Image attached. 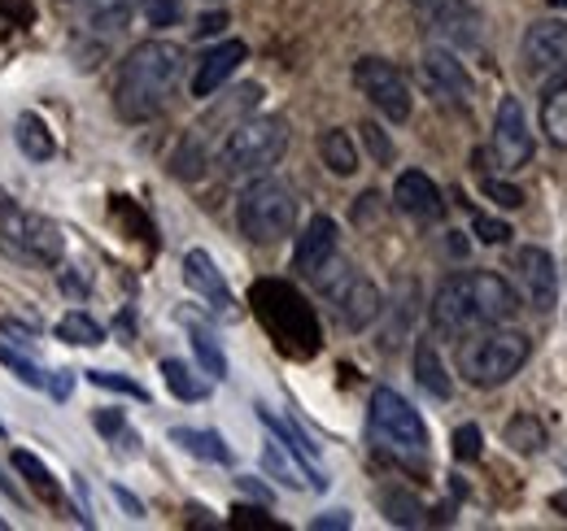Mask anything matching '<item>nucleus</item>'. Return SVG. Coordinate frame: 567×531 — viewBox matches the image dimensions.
I'll return each instance as SVG.
<instances>
[{"label":"nucleus","mask_w":567,"mask_h":531,"mask_svg":"<svg viewBox=\"0 0 567 531\" xmlns=\"http://www.w3.org/2000/svg\"><path fill=\"white\" fill-rule=\"evenodd\" d=\"M519 310V292L494 274V270H458L450 279H441L427 314L432 327L450 340L481 332V327H497Z\"/></svg>","instance_id":"nucleus-1"},{"label":"nucleus","mask_w":567,"mask_h":531,"mask_svg":"<svg viewBox=\"0 0 567 531\" xmlns=\"http://www.w3.org/2000/svg\"><path fill=\"white\" fill-rule=\"evenodd\" d=\"M179 79H184V49L175 40H144L123 58L118 87H114V110L127 123H148L166 110Z\"/></svg>","instance_id":"nucleus-2"},{"label":"nucleus","mask_w":567,"mask_h":531,"mask_svg":"<svg viewBox=\"0 0 567 531\" xmlns=\"http://www.w3.org/2000/svg\"><path fill=\"white\" fill-rule=\"evenodd\" d=\"M249 305L258 314V323L267 327V335L280 344V353L288 357H315L323 332H319V314L315 305L284 279H258L249 292Z\"/></svg>","instance_id":"nucleus-3"},{"label":"nucleus","mask_w":567,"mask_h":531,"mask_svg":"<svg viewBox=\"0 0 567 531\" xmlns=\"http://www.w3.org/2000/svg\"><path fill=\"white\" fill-rule=\"evenodd\" d=\"M528 353H533V340L524 332H511L502 323L481 327V332L463 335V344H458V375L472 388H502L506 379L519 375Z\"/></svg>","instance_id":"nucleus-4"},{"label":"nucleus","mask_w":567,"mask_h":531,"mask_svg":"<svg viewBox=\"0 0 567 531\" xmlns=\"http://www.w3.org/2000/svg\"><path fill=\"white\" fill-rule=\"evenodd\" d=\"M284 153H288V123L280 114L240 118L218 144V170L227 179H258L280 166Z\"/></svg>","instance_id":"nucleus-5"},{"label":"nucleus","mask_w":567,"mask_h":531,"mask_svg":"<svg viewBox=\"0 0 567 531\" xmlns=\"http://www.w3.org/2000/svg\"><path fill=\"white\" fill-rule=\"evenodd\" d=\"M367 427H371V440L375 449L402 458V462H424L427 458V427L420 418V409L402 393L393 388H375L371 393V409H367Z\"/></svg>","instance_id":"nucleus-6"},{"label":"nucleus","mask_w":567,"mask_h":531,"mask_svg":"<svg viewBox=\"0 0 567 531\" xmlns=\"http://www.w3.org/2000/svg\"><path fill=\"white\" fill-rule=\"evenodd\" d=\"M236 227L254 244H280L284 236H292V227H297V197H292V188L280 184V179L258 175L240 192V200H236Z\"/></svg>","instance_id":"nucleus-7"},{"label":"nucleus","mask_w":567,"mask_h":531,"mask_svg":"<svg viewBox=\"0 0 567 531\" xmlns=\"http://www.w3.org/2000/svg\"><path fill=\"white\" fill-rule=\"evenodd\" d=\"M328 301H332V310H337V319L350 327V332H362V327H371L375 319H380V310H384V296H380V288L358 270L354 262H346L341 253L332 258V262L323 266L315 279H310Z\"/></svg>","instance_id":"nucleus-8"},{"label":"nucleus","mask_w":567,"mask_h":531,"mask_svg":"<svg viewBox=\"0 0 567 531\" xmlns=\"http://www.w3.org/2000/svg\"><path fill=\"white\" fill-rule=\"evenodd\" d=\"M0 249L18 262L31 266H62L66 258V236L58 222L40 214H22L13 205H0Z\"/></svg>","instance_id":"nucleus-9"},{"label":"nucleus","mask_w":567,"mask_h":531,"mask_svg":"<svg viewBox=\"0 0 567 531\" xmlns=\"http://www.w3.org/2000/svg\"><path fill=\"white\" fill-rule=\"evenodd\" d=\"M354 83H358V92H362L389 123H406V118H411L415 96H411L406 74L393 66V62H384V58H358Z\"/></svg>","instance_id":"nucleus-10"},{"label":"nucleus","mask_w":567,"mask_h":531,"mask_svg":"<svg viewBox=\"0 0 567 531\" xmlns=\"http://www.w3.org/2000/svg\"><path fill=\"white\" fill-rule=\"evenodd\" d=\"M519 62L528 70V79L537 83H550L567 70V22L564 18H537L528 31H524V44H519Z\"/></svg>","instance_id":"nucleus-11"},{"label":"nucleus","mask_w":567,"mask_h":531,"mask_svg":"<svg viewBox=\"0 0 567 531\" xmlns=\"http://www.w3.org/2000/svg\"><path fill=\"white\" fill-rule=\"evenodd\" d=\"M533 148L537 139L528 132V118H524V105L519 96H502L497 101V114H494V162L497 170H524L533 162Z\"/></svg>","instance_id":"nucleus-12"},{"label":"nucleus","mask_w":567,"mask_h":531,"mask_svg":"<svg viewBox=\"0 0 567 531\" xmlns=\"http://www.w3.org/2000/svg\"><path fill=\"white\" fill-rule=\"evenodd\" d=\"M515 279H519V292H524V301L537 310V314H550L555 310V301H559V274H555V258L546 253V249H537V244H524L519 253H515Z\"/></svg>","instance_id":"nucleus-13"},{"label":"nucleus","mask_w":567,"mask_h":531,"mask_svg":"<svg viewBox=\"0 0 567 531\" xmlns=\"http://www.w3.org/2000/svg\"><path fill=\"white\" fill-rule=\"evenodd\" d=\"M184 283L210 305L218 319H236L240 310H236V296H231V288H227V279H223V270L214 266V258L206 249H188L184 253Z\"/></svg>","instance_id":"nucleus-14"},{"label":"nucleus","mask_w":567,"mask_h":531,"mask_svg":"<svg viewBox=\"0 0 567 531\" xmlns=\"http://www.w3.org/2000/svg\"><path fill=\"white\" fill-rule=\"evenodd\" d=\"M424 83L436 101H445L454 110L472 105V74L463 70V62L450 49H427L424 53Z\"/></svg>","instance_id":"nucleus-15"},{"label":"nucleus","mask_w":567,"mask_h":531,"mask_svg":"<svg viewBox=\"0 0 567 531\" xmlns=\"http://www.w3.org/2000/svg\"><path fill=\"white\" fill-rule=\"evenodd\" d=\"M337 249H341V231H337V222H332L328 214H315V218L301 227V236H297L292 270H297L301 279H315L323 266L337 258Z\"/></svg>","instance_id":"nucleus-16"},{"label":"nucleus","mask_w":567,"mask_h":531,"mask_svg":"<svg viewBox=\"0 0 567 531\" xmlns=\"http://www.w3.org/2000/svg\"><path fill=\"white\" fill-rule=\"evenodd\" d=\"M393 205L415 218V222H441L445 218V197L441 188L427 179L424 170H402L398 184H393Z\"/></svg>","instance_id":"nucleus-17"},{"label":"nucleus","mask_w":567,"mask_h":531,"mask_svg":"<svg viewBox=\"0 0 567 531\" xmlns=\"http://www.w3.org/2000/svg\"><path fill=\"white\" fill-rule=\"evenodd\" d=\"M262 470H267L271 479H280L284 488H315V492L328 488V479L315 470V462L301 458L297 449H288L280 436H271V440L262 445Z\"/></svg>","instance_id":"nucleus-18"},{"label":"nucleus","mask_w":567,"mask_h":531,"mask_svg":"<svg viewBox=\"0 0 567 531\" xmlns=\"http://www.w3.org/2000/svg\"><path fill=\"white\" fill-rule=\"evenodd\" d=\"M249 58V49H245V40H223V44H214V49H206V58L197 62V74H193V96H214L236 70H240V62Z\"/></svg>","instance_id":"nucleus-19"},{"label":"nucleus","mask_w":567,"mask_h":531,"mask_svg":"<svg viewBox=\"0 0 567 531\" xmlns=\"http://www.w3.org/2000/svg\"><path fill=\"white\" fill-rule=\"evenodd\" d=\"M542 132L550 139V148H564L567 153V70L559 79L546 83V96H542Z\"/></svg>","instance_id":"nucleus-20"},{"label":"nucleus","mask_w":567,"mask_h":531,"mask_svg":"<svg viewBox=\"0 0 567 531\" xmlns=\"http://www.w3.org/2000/svg\"><path fill=\"white\" fill-rule=\"evenodd\" d=\"M171 445H179L184 454L202 458L214 466H231V449L218 431H202V427H171Z\"/></svg>","instance_id":"nucleus-21"},{"label":"nucleus","mask_w":567,"mask_h":531,"mask_svg":"<svg viewBox=\"0 0 567 531\" xmlns=\"http://www.w3.org/2000/svg\"><path fill=\"white\" fill-rule=\"evenodd\" d=\"M415 384L436 400H450V393H454V384H450V375H445V362H441V353H436L432 340H420V344H415Z\"/></svg>","instance_id":"nucleus-22"},{"label":"nucleus","mask_w":567,"mask_h":531,"mask_svg":"<svg viewBox=\"0 0 567 531\" xmlns=\"http://www.w3.org/2000/svg\"><path fill=\"white\" fill-rule=\"evenodd\" d=\"M13 139H18V148H22L31 162H53V157H58V139H53L49 123H44L40 114H18Z\"/></svg>","instance_id":"nucleus-23"},{"label":"nucleus","mask_w":567,"mask_h":531,"mask_svg":"<svg viewBox=\"0 0 567 531\" xmlns=\"http://www.w3.org/2000/svg\"><path fill=\"white\" fill-rule=\"evenodd\" d=\"M319 157H323V166H328L337 179H350V175L358 170L354 139L341 132V127H328V132L319 135Z\"/></svg>","instance_id":"nucleus-24"},{"label":"nucleus","mask_w":567,"mask_h":531,"mask_svg":"<svg viewBox=\"0 0 567 531\" xmlns=\"http://www.w3.org/2000/svg\"><path fill=\"white\" fill-rule=\"evenodd\" d=\"M380 510H384L389 523H398V528H420V523H427V506L411 488H384V492H380Z\"/></svg>","instance_id":"nucleus-25"},{"label":"nucleus","mask_w":567,"mask_h":531,"mask_svg":"<svg viewBox=\"0 0 567 531\" xmlns=\"http://www.w3.org/2000/svg\"><path fill=\"white\" fill-rule=\"evenodd\" d=\"M184 327H188L193 353H197V362L206 366V375H210V379H223V375H227V357H223V344H218V335H214L206 323H197V319H184Z\"/></svg>","instance_id":"nucleus-26"},{"label":"nucleus","mask_w":567,"mask_h":531,"mask_svg":"<svg viewBox=\"0 0 567 531\" xmlns=\"http://www.w3.org/2000/svg\"><path fill=\"white\" fill-rule=\"evenodd\" d=\"M502 440H506L515 454H542V449H546V427H542V418H533V414H515V418L502 427Z\"/></svg>","instance_id":"nucleus-27"},{"label":"nucleus","mask_w":567,"mask_h":531,"mask_svg":"<svg viewBox=\"0 0 567 531\" xmlns=\"http://www.w3.org/2000/svg\"><path fill=\"white\" fill-rule=\"evenodd\" d=\"M162 379H166V388H171L179 400H206L210 397V384H206V379H197V375H193V366H184V362H175V357H166V362H162Z\"/></svg>","instance_id":"nucleus-28"},{"label":"nucleus","mask_w":567,"mask_h":531,"mask_svg":"<svg viewBox=\"0 0 567 531\" xmlns=\"http://www.w3.org/2000/svg\"><path fill=\"white\" fill-rule=\"evenodd\" d=\"M13 466H18V475H22V479H27V483H31V488H35V492L49 501V506H58V501H62V488H58V479L49 475V466L40 462L35 454L18 449V454H13Z\"/></svg>","instance_id":"nucleus-29"},{"label":"nucleus","mask_w":567,"mask_h":531,"mask_svg":"<svg viewBox=\"0 0 567 531\" xmlns=\"http://www.w3.org/2000/svg\"><path fill=\"white\" fill-rule=\"evenodd\" d=\"M58 340H66L74 348H96V344H105V327H101L96 319H87L83 310H71V314L58 323Z\"/></svg>","instance_id":"nucleus-30"},{"label":"nucleus","mask_w":567,"mask_h":531,"mask_svg":"<svg viewBox=\"0 0 567 531\" xmlns=\"http://www.w3.org/2000/svg\"><path fill=\"white\" fill-rule=\"evenodd\" d=\"M0 366H9L27 388H44V384H49L44 371H40L31 357H22V353H13V348H4V344H0Z\"/></svg>","instance_id":"nucleus-31"},{"label":"nucleus","mask_w":567,"mask_h":531,"mask_svg":"<svg viewBox=\"0 0 567 531\" xmlns=\"http://www.w3.org/2000/svg\"><path fill=\"white\" fill-rule=\"evenodd\" d=\"M87 384H96V388H110V393H123V397L132 400H148L136 379H127V375H114V371H87Z\"/></svg>","instance_id":"nucleus-32"},{"label":"nucleus","mask_w":567,"mask_h":531,"mask_svg":"<svg viewBox=\"0 0 567 531\" xmlns=\"http://www.w3.org/2000/svg\"><path fill=\"white\" fill-rule=\"evenodd\" d=\"M481 192L494 200V205H502V209H519V205H524V192H519L515 184L494 179V175H481Z\"/></svg>","instance_id":"nucleus-33"},{"label":"nucleus","mask_w":567,"mask_h":531,"mask_svg":"<svg viewBox=\"0 0 567 531\" xmlns=\"http://www.w3.org/2000/svg\"><path fill=\"white\" fill-rule=\"evenodd\" d=\"M472 231L481 244H506L511 240V227L502 218H489V214H472Z\"/></svg>","instance_id":"nucleus-34"},{"label":"nucleus","mask_w":567,"mask_h":531,"mask_svg":"<svg viewBox=\"0 0 567 531\" xmlns=\"http://www.w3.org/2000/svg\"><path fill=\"white\" fill-rule=\"evenodd\" d=\"M454 458H458V462H476V458H481V427H476V423H463V427L454 431Z\"/></svg>","instance_id":"nucleus-35"},{"label":"nucleus","mask_w":567,"mask_h":531,"mask_svg":"<svg viewBox=\"0 0 567 531\" xmlns=\"http://www.w3.org/2000/svg\"><path fill=\"white\" fill-rule=\"evenodd\" d=\"M231 528H249V531H284V523H276L271 514H262V510H254V506H236L231 510Z\"/></svg>","instance_id":"nucleus-36"},{"label":"nucleus","mask_w":567,"mask_h":531,"mask_svg":"<svg viewBox=\"0 0 567 531\" xmlns=\"http://www.w3.org/2000/svg\"><path fill=\"white\" fill-rule=\"evenodd\" d=\"M144 18L153 27H175L179 22V0H144Z\"/></svg>","instance_id":"nucleus-37"},{"label":"nucleus","mask_w":567,"mask_h":531,"mask_svg":"<svg viewBox=\"0 0 567 531\" xmlns=\"http://www.w3.org/2000/svg\"><path fill=\"white\" fill-rule=\"evenodd\" d=\"M362 139H367V148H371V157H375L380 166H389V162H393V144H389V135L380 132L375 123H362Z\"/></svg>","instance_id":"nucleus-38"},{"label":"nucleus","mask_w":567,"mask_h":531,"mask_svg":"<svg viewBox=\"0 0 567 531\" xmlns=\"http://www.w3.org/2000/svg\"><path fill=\"white\" fill-rule=\"evenodd\" d=\"M92 423H96V431H101V436H118V431L127 427L123 409H96V414H92Z\"/></svg>","instance_id":"nucleus-39"},{"label":"nucleus","mask_w":567,"mask_h":531,"mask_svg":"<svg viewBox=\"0 0 567 531\" xmlns=\"http://www.w3.org/2000/svg\"><path fill=\"white\" fill-rule=\"evenodd\" d=\"M310 528L315 531H350L354 528V519H350V510H328V514L310 519Z\"/></svg>","instance_id":"nucleus-40"},{"label":"nucleus","mask_w":567,"mask_h":531,"mask_svg":"<svg viewBox=\"0 0 567 531\" xmlns=\"http://www.w3.org/2000/svg\"><path fill=\"white\" fill-rule=\"evenodd\" d=\"M0 18H9V22H35V4L31 0H0Z\"/></svg>","instance_id":"nucleus-41"},{"label":"nucleus","mask_w":567,"mask_h":531,"mask_svg":"<svg viewBox=\"0 0 567 531\" xmlns=\"http://www.w3.org/2000/svg\"><path fill=\"white\" fill-rule=\"evenodd\" d=\"M0 332L9 335V340H18V344H35V332L27 323H18V319H0Z\"/></svg>","instance_id":"nucleus-42"},{"label":"nucleus","mask_w":567,"mask_h":531,"mask_svg":"<svg viewBox=\"0 0 567 531\" xmlns=\"http://www.w3.org/2000/svg\"><path fill=\"white\" fill-rule=\"evenodd\" d=\"M415 9H424L427 18H441V13H450V9H458V4H472V0H411Z\"/></svg>","instance_id":"nucleus-43"},{"label":"nucleus","mask_w":567,"mask_h":531,"mask_svg":"<svg viewBox=\"0 0 567 531\" xmlns=\"http://www.w3.org/2000/svg\"><path fill=\"white\" fill-rule=\"evenodd\" d=\"M223 27H227V13H223V9H218V13H202V18H197V35H202V40H206V35H218Z\"/></svg>","instance_id":"nucleus-44"},{"label":"nucleus","mask_w":567,"mask_h":531,"mask_svg":"<svg viewBox=\"0 0 567 531\" xmlns=\"http://www.w3.org/2000/svg\"><path fill=\"white\" fill-rule=\"evenodd\" d=\"M114 501H118V506H123V510H127V514H132V519H144V506H141V497H132V492H127V488H123V483H114Z\"/></svg>","instance_id":"nucleus-45"},{"label":"nucleus","mask_w":567,"mask_h":531,"mask_svg":"<svg viewBox=\"0 0 567 531\" xmlns=\"http://www.w3.org/2000/svg\"><path fill=\"white\" fill-rule=\"evenodd\" d=\"M71 384H74V371H58V375H53L44 388H49L58 400H66V397H71Z\"/></svg>","instance_id":"nucleus-46"},{"label":"nucleus","mask_w":567,"mask_h":531,"mask_svg":"<svg viewBox=\"0 0 567 531\" xmlns=\"http://www.w3.org/2000/svg\"><path fill=\"white\" fill-rule=\"evenodd\" d=\"M62 288H66L71 296H83V292H87V279H79L74 266H66V270H62Z\"/></svg>","instance_id":"nucleus-47"},{"label":"nucleus","mask_w":567,"mask_h":531,"mask_svg":"<svg viewBox=\"0 0 567 531\" xmlns=\"http://www.w3.org/2000/svg\"><path fill=\"white\" fill-rule=\"evenodd\" d=\"M240 488H245V492H254L258 501H271V488H267L262 479H254V475H245V479H240Z\"/></svg>","instance_id":"nucleus-48"},{"label":"nucleus","mask_w":567,"mask_h":531,"mask_svg":"<svg viewBox=\"0 0 567 531\" xmlns=\"http://www.w3.org/2000/svg\"><path fill=\"white\" fill-rule=\"evenodd\" d=\"M0 492H4V497H9V501H13V506H18V510H22V506H27V501H22V492H18V483H13V479H9V475H4V470H0Z\"/></svg>","instance_id":"nucleus-49"},{"label":"nucleus","mask_w":567,"mask_h":531,"mask_svg":"<svg viewBox=\"0 0 567 531\" xmlns=\"http://www.w3.org/2000/svg\"><path fill=\"white\" fill-rule=\"evenodd\" d=\"M550 4H559V9H567V0H550Z\"/></svg>","instance_id":"nucleus-50"},{"label":"nucleus","mask_w":567,"mask_h":531,"mask_svg":"<svg viewBox=\"0 0 567 531\" xmlns=\"http://www.w3.org/2000/svg\"><path fill=\"white\" fill-rule=\"evenodd\" d=\"M0 436H4V427H0Z\"/></svg>","instance_id":"nucleus-51"}]
</instances>
